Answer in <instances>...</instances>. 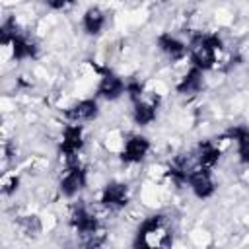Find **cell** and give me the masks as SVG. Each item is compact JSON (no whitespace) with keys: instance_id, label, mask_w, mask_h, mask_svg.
Here are the masks:
<instances>
[{"instance_id":"5","label":"cell","mask_w":249,"mask_h":249,"mask_svg":"<svg viewBox=\"0 0 249 249\" xmlns=\"http://www.w3.org/2000/svg\"><path fill=\"white\" fill-rule=\"evenodd\" d=\"M86 146V138H84V124L78 123H68L62 132H60V142H58V156L64 161L70 160H78L80 152Z\"/></svg>"},{"instance_id":"13","label":"cell","mask_w":249,"mask_h":249,"mask_svg":"<svg viewBox=\"0 0 249 249\" xmlns=\"http://www.w3.org/2000/svg\"><path fill=\"white\" fill-rule=\"evenodd\" d=\"M10 49V54L16 62H21V60H35L39 56V47L37 43L23 31H19L8 45Z\"/></svg>"},{"instance_id":"17","label":"cell","mask_w":249,"mask_h":249,"mask_svg":"<svg viewBox=\"0 0 249 249\" xmlns=\"http://www.w3.org/2000/svg\"><path fill=\"white\" fill-rule=\"evenodd\" d=\"M224 136L235 144V152H237L239 163L241 165H249V126L235 124Z\"/></svg>"},{"instance_id":"6","label":"cell","mask_w":249,"mask_h":249,"mask_svg":"<svg viewBox=\"0 0 249 249\" xmlns=\"http://www.w3.org/2000/svg\"><path fill=\"white\" fill-rule=\"evenodd\" d=\"M130 202V187L124 181H109L103 185L101 193H99V204L103 208H107L109 212H119L123 208H126Z\"/></svg>"},{"instance_id":"11","label":"cell","mask_w":249,"mask_h":249,"mask_svg":"<svg viewBox=\"0 0 249 249\" xmlns=\"http://www.w3.org/2000/svg\"><path fill=\"white\" fill-rule=\"evenodd\" d=\"M160 101H161L160 95L150 93L148 89H146V93H144L140 99L132 101V121H134V124H138V126H148V124H152V123L158 119Z\"/></svg>"},{"instance_id":"1","label":"cell","mask_w":249,"mask_h":249,"mask_svg":"<svg viewBox=\"0 0 249 249\" xmlns=\"http://www.w3.org/2000/svg\"><path fill=\"white\" fill-rule=\"evenodd\" d=\"M187 45H189L191 66H196L202 72L214 70L218 64V58H220V53L224 51L222 37L218 33H206V31L193 33Z\"/></svg>"},{"instance_id":"10","label":"cell","mask_w":249,"mask_h":249,"mask_svg":"<svg viewBox=\"0 0 249 249\" xmlns=\"http://www.w3.org/2000/svg\"><path fill=\"white\" fill-rule=\"evenodd\" d=\"M62 117L68 123H78V124L91 123V121H95L99 117V101H97V97L78 99V101H74L72 105H68L62 111Z\"/></svg>"},{"instance_id":"7","label":"cell","mask_w":249,"mask_h":249,"mask_svg":"<svg viewBox=\"0 0 249 249\" xmlns=\"http://www.w3.org/2000/svg\"><path fill=\"white\" fill-rule=\"evenodd\" d=\"M99 70V84L95 89V97L97 99H105V101H117L124 95L126 89V82L113 72L111 68H97Z\"/></svg>"},{"instance_id":"20","label":"cell","mask_w":249,"mask_h":249,"mask_svg":"<svg viewBox=\"0 0 249 249\" xmlns=\"http://www.w3.org/2000/svg\"><path fill=\"white\" fill-rule=\"evenodd\" d=\"M19 226L23 228V231L25 233H39L41 231V220H39V216H35V214H31V216H21L19 218Z\"/></svg>"},{"instance_id":"12","label":"cell","mask_w":249,"mask_h":249,"mask_svg":"<svg viewBox=\"0 0 249 249\" xmlns=\"http://www.w3.org/2000/svg\"><path fill=\"white\" fill-rule=\"evenodd\" d=\"M156 45H158L160 53L171 62H181V60L189 58V45L173 33H167V31L160 33L156 37Z\"/></svg>"},{"instance_id":"21","label":"cell","mask_w":249,"mask_h":249,"mask_svg":"<svg viewBox=\"0 0 249 249\" xmlns=\"http://www.w3.org/2000/svg\"><path fill=\"white\" fill-rule=\"evenodd\" d=\"M18 187H19V175H16V173L4 175V179H2V195L4 196L14 195L18 191Z\"/></svg>"},{"instance_id":"15","label":"cell","mask_w":249,"mask_h":249,"mask_svg":"<svg viewBox=\"0 0 249 249\" xmlns=\"http://www.w3.org/2000/svg\"><path fill=\"white\" fill-rule=\"evenodd\" d=\"M204 88V72L196 66H189V70L175 84V91L179 95H196Z\"/></svg>"},{"instance_id":"14","label":"cell","mask_w":249,"mask_h":249,"mask_svg":"<svg viewBox=\"0 0 249 249\" xmlns=\"http://www.w3.org/2000/svg\"><path fill=\"white\" fill-rule=\"evenodd\" d=\"M80 25H82V31H84L88 37H97V35H101V31H103L105 25H107V14H105L99 6H89V8L82 14Z\"/></svg>"},{"instance_id":"8","label":"cell","mask_w":249,"mask_h":249,"mask_svg":"<svg viewBox=\"0 0 249 249\" xmlns=\"http://www.w3.org/2000/svg\"><path fill=\"white\" fill-rule=\"evenodd\" d=\"M150 148H152V142L148 136L144 134H128L126 140L123 142V148H121V161L126 163V165H134V163H140L146 160V156L150 154Z\"/></svg>"},{"instance_id":"9","label":"cell","mask_w":249,"mask_h":249,"mask_svg":"<svg viewBox=\"0 0 249 249\" xmlns=\"http://www.w3.org/2000/svg\"><path fill=\"white\" fill-rule=\"evenodd\" d=\"M187 185L191 189V193L204 200V198H210L214 193H216V183H214V175H212V169L208 167H202V165H193V169L189 171V177H187Z\"/></svg>"},{"instance_id":"22","label":"cell","mask_w":249,"mask_h":249,"mask_svg":"<svg viewBox=\"0 0 249 249\" xmlns=\"http://www.w3.org/2000/svg\"><path fill=\"white\" fill-rule=\"evenodd\" d=\"M45 4H47L51 10L60 12V10H66V8L74 6V4H76V0H45Z\"/></svg>"},{"instance_id":"16","label":"cell","mask_w":249,"mask_h":249,"mask_svg":"<svg viewBox=\"0 0 249 249\" xmlns=\"http://www.w3.org/2000/svg\"><path fill=\"white\" fill-rule=\"evenodd\" d=\"M193 156H195V163L196 165L214 169L218 165L220 158H222V148L218 146L216 140H200Z\"/></svg>"},{"instance_id":"23","label":"cell","mask_w":249,"mask_h":249,"mask_svg":"<svg viewBox=\"0 0 249 249\" xmlns=\"http://www.w3.org/2000/svg\"><path fill=\"white\" fill-rule=\"evenodd\" d=\"M161 2H165V0H161Z\"/></svg>"},{"instance_id":"2","label":"cell","mask_w":249,"mask_h":249,"mask_svg":"<svg viewBox=\"0 0 249 249\" xmlns=\"http://www.w3.org/2000/svg\"><path fill=\"white\" fill-rule=\"evenodd\" d=\"M173 243V230L167 224V218L163 214H150L146 216L134 233V247H169Z\"/></svg>"},{"instance_id":"3","label":"cell","mask_w":249,"mask_h":249,"mask_svg":"<svg viewBox=\"0 0 249 249\" xmlns=\"http://www.w3.org/2000/svg\"><path fill=\"white\" fill-rule=\"evenodd\" d=\"M68 222H70V228L80 235L82 245H86V247H97V245H101L105 241V233L101 230L99 218L82 200L72 206L70 216H68Z\"/></svg>"},{"instance_id":"19","label":"cell","mask_w":249,"mask_h":249,"mask_svg":"<svg viewBox=\"0 0 249 249\" xmlns=\"http://www.w3.org/2000/svg\"><path fill=\"white\" fill-rule=\"evenodd\" d=\"M124 93H126V97H128L130 103H132V101L140 99V97L146 93V86H144L140 80H126V89H124Z\"/></svg>"},{"instance_id":"4","label":"cell","mask_w":249,"mask_h":249,"mask_svg":"<svg viewBox=\"0 0 249 249\" xmlns=\"http://www.w3.org/2000/svg\"><path fill=\"white\" fill-rule=\"evenodd\" d=\"M64 163L66 165L58 179V191L62 196L74 198L88 187V167L80 160H70Z\"/></svg>"},{"instance_id":"18","label":"cell","mask_w":249,"mask_h":249,"mask_svg":"<svg viewBox=\"0 0 249 249\" xmlns=\"http://www.w3.org/2000/svg\"><path fill=\"white\" fill-rule=\"evenodd\" d=\"M19 31H21V27L18 25L16 18H14V16H8V18L2 21V27H0V45H2V47H8L10 41H12Z\"/></svg>"}]
</instances>
